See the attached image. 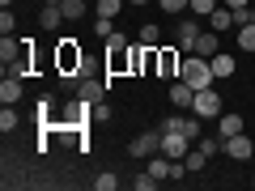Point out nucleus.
I'll list each match as a JSON object with an SVG mask.
<instances>
[{
    "instance_id": "nucleus-1",
    "label": "nucleus",
    "mask_w": 255,
    "mask_h": 191,
    "mask_svg": "<svg viewBox=\"0 0 255 191\" xmlns=\"http://www.w3.org/2000/svg\"><path fill=\"white\" fill-rule=\"evenodd\" d=\"M179 77L191 85V90H209V85H213V60H204V55H191V51H187V60H183Z\"/></svg>"
},
{
    "instance_id": "nucleus-7",
    "label": "nucleus",
    "mask_w": 255,
    "mask_h": 191,
    "mask_svg": "<svg viewBox=\"0 0 255 191\" xmlns=\"http://www.w3.org/2000/svg\"><path fill=\"white\" fill-rule=\"evenodd\" d=\"M226 157H234V162H251V157H255V140H247L243 132L230 136L226 140Z\"/></svg>"
},
{
    "instance_id": "nucleus-33",
    "label": "nucleus",
    "mask_w": 255,
    "mask_h": 191,
    "mask_svg": "<svg viewBox=\"0 0 255 191\" xmlns=\"http://www.w3.org/2000/svg\"><path fill=\"white\" fill-rule=\"evenodd\" d=\"M107 119H111V106H107V98H102V102H94V123H107Z\"/></svg>"
},
{
    "instance_id": "nucleus-24",
    "label": "nucleus",
    "mask_w": 255,
    "mask_h": 191,
    "mask_svg": "<svg viewBox=\"0 0 255 191\" xmlns=\"http://www.w3.org/2000/svg\"><path fill=\"white\" fill-rule=\"evenodd\" d=\"M60 9H64V21H77V17L85 13V0H64Z\"/></svg>"
},
{
    "instance_id": "nucleus-11",
    "label": "nucleus",
    "mask_w": 255,
    "mask_h": 191,
    "mask_svg": "<svg viewBox=\"0 0 255 191\" xmlns=\"http://www.w3.org/2000/svg\"><path fill=\"white\" fill-rule=\"evenodd\" d=\"M191 55H204V60H213V55H217V30H200V38L191 43Z\"/></svg>"
},
{
    "instance_id": "nucleus-3",
    "label": "nucleus",
    "mask_w": 255,
    "mask_h": 191,
    "mask_svg": "<svg viewBox=\"0 0 255 191\" xmlns=\"http://www.w3.org/2000/svg\"><path fill=\"white\" fill-rule=\"evenodd\" d=\"M128 153H132V157H140V162L157 157V153H162V127H157V132H140V136L132 140V145H128Z\"/></svg>"
},
{
    "instance_id": "nucleus-36",
    "label": "nucleus",
    "mask_w": 255,
    "mask_h": 191,
    "mask_svg": "<svg viewBox=\"0 0 255 191\" xmlns=\"http://www.w3.org/2000/svg\"><path fill=\"white\" fill-rule=\"evenodd\" d=\"M128 4H149V0H128Z\"/></svg>"
},
{
    "instance_id": "nucleus-28",
    "label": "nucleus",
    "mask_w": 255,
    "mask_h": 191,
    "mask_svg": "<svg viewBox=\"0 0 255 191\" xmlns=\"http://www.w3.org/2000/svg\"><path fill=\"white\" fill-rule=\"evenodd\" d=\"M13 30H17V13L4 9V13H0V34H13Z\"/></svg>"
},
{
    "instance_id": "nucleus-13",
    "label": "nucleus",
    "mask_w": 255,
    "mask_h": 191,
    "mask_svg": "<svg viewBox=\"0 0 255 191\" xmlns=\"http://www.w3.org/2000/svg\"><path fill=\"white\" fill-rule=\"evenodd\" d=\"M238 132H243V115H217V136L221 140L238 136Z\"/></svg>"
},
{
    "instance_id": "nucleus-5",
    "label": "nucleus",
    "mask_w": 255,
    "mask_h": 191,
    "mask_svg": "<svg viewBox=\"0 0 255 191\" xmlns=\"http://www.w3.org/2000/svg\"><path fill=\"white\" fill-rule=\"evenodd\" d=\"M191 110H196L200 119H217V115H221V94L213 90V85H209V90H196V102H191Z\"/></svg>"
},
{
    "instance_id": "nucleus-4",
    "label": "nucleus",
    "mask_w": 255,
    "mask_h": 191,
    "mask_svg": "<svg viewBox=\"0 0 255 191\" xmlns=\"http://www.w3.org/2000/svg\"><path fill=\"white\" fill-rule=\"evenodd\" d=\"M107 90H111V77H90V73H81V85H77V94H73V98L102 102V98H107Z\"/></svg>"
},
{
    "instance_id": "nucleus-30",
    "label": "nucleus",
    "mask_w": 255,
    "mask_h": 191,
    "mask_svg": "<svg viewBox=\"0 0 255 191\" xmlns=\"http://www.w3.org/2000/svg\"><path fill=\"white\" fill-rule=\"evenodd\" d=\"M115 187H119L115 174H98V179H94V191H115Z\"/></svg>"
},
{
    "instance_id": "nucleus-14",
    "label": "nucleus",
    "mask_w": 255,
    "mask_h": 191,
    "mask_svg": "<svg viewBox=\"0 0 255 191\" xmlns=\"http://www.w3.org/2000/svg\"><path fill=\"white\" fill-rule=\"evenodd\" d=\"M60 21H64L60 4H43V9H38V26H43V30H60Z\"/></svg>"
},
{
    "instance_id": "nucleus-10",
    "label": "nucleus",
    "mask_w": 255,
    "mask_h": 191,
    "mask_svg": "<svg viewBox=\"0 0 255 191\" xmlns=\"http://www.w3.org/2000/svg\"><path fill=\"white\" fill-rule=\"evenodd\" d=\"M170 102H174L179 110H191V102H196V90H191V85H187V81L179 77V81L170 85Z\"/></svg>"
},
{
    "instance_id": "nucleus-2",
    "label": "nucleus",
    "mask_w": 255,
    "mask_h": 191,
    "mask_svg": "<svg viewBox=\"0 0 255 191\" xmlns=\"http://www.w3.org/2000/svg\"><path fill=\"white\" fill-rule=\"evenodd\" d=\"M55 64H60V73H85V51L77 47V38H60Z\"/></svg>"
},
{
    "instance_id": "nucleus-18",
    "label": "nucleus",
    "mask_w": 255,
    "mask_h": 191,
    "mask_svg": "<svg viewBox=\"0 0 255 191\" xmlns=\"http://www.w3.org/2000/svg\"><path fill=\"white\" fill-rule=\"evenodd\" d=\"M145 170L153 174V179H170V157H166V153L149 157V162H145Z\"/></svg>"
},
{
    "instance_id": "nucleus-26",
    "label": "nucleus",
    "mask_w": 255,
    "mask_h": 191,
    "mask_svg": "<svg viewBox=\"0 0 255 191\" xmlns=\"http://www.w3.org/2000/svg\"><path fill=\"white\" fill-rule=\"evenodd\" d=\"M124 51H128V38H124V34L115 30V34L107 38V55H124Z\"/></svg>"
},
{
    "instance_id": "nucleus-29",
    "label": "nucleus",
    "mask_w": 255,
    "mask_h": 191,
    "mask_svg": "<svg viewBox=\"0 0 255 191\" xmlns=\"http://www.w3.org/2000/svg\"><path fill=\"white\" fill-rule=\"evenodd\" d=\"M111 21H115V17H98V21H94V34H98L102 43H107V38L115 34V30H111Z\"/></svg>"
},
{
    "instance_id": "nucleus-20",
    "label": "nucleus",
    "mask_w": 255,
    "mask_h": 191,
    "mask_svg": "<svg viewBox=\"0 0 255 191\" xmlns=\"http://www.w3.org/2000/svg\"><path fill=\"white\" fill-rule=\"evenodd\" d=\"M124 4H128V0H98L94 9H98V17H119V13H124Z\"/></svg>"
},
{
    "instance_id": "nucleus-27",
    "label": "nucleus",
    "mask_w": 255,
    "mask_h": 191,
    "mask_svg": "<svg viewBox=\"0 0 255 191\" xmlns=\"http://www.w3.org/2000/svg\"><path fill=\"white\" fill-rule=\"evenodd\" d=\"M157 4H162L166 13H174V17H183V13L191 9V0H157Z\"/></svg>"
},
{
    "instance_id": "nucleus-16",
    "label": "nucleus",
    "mask_w": 255,
    "mask_h": 191,
    "mask_svg": "<svg viewBox=\"0 0 255 191\" xmlns=\"http://www.w3.org/2000/svg\"><path fill=\"white\" fill-rule=\"evenodd\" d=\"M183 166H187L191 174H200L204 166H209V153H204L200 145H191V149H187V157H183Z\"/></svg>"
},
{
    "instance_id": "nucleus-17",
    "label": "nucleus",
    "mask_w": 255,
    "mask_h": 191,
    "mask_svg": "<svg viewBox=\"0 0 255 191\" xmlns=\"http://www.w3.org/2000/svg\"><path fill=\"white\" fill-rule=\"evenodd\" d=\"M234 68H238V64H234V55H230V51L213 55V77H234Z\"/></svg>"
},
{
    "instance_id": "nucleus-32",
    "label": "nucleus",
    "mask_w": 255,
    "mask_h": 191,
    "mask_svg": "<svg viewBox=\"0 0 255 191\" xmlns=\"http://www.w3.org/2000/svg\"><path fill=\"white\" fill-rule=\"evenodd\" d=\"M51 106H55L51 98H38V123H51Z\"/></svg>"
},
{
    "instance_id": "nucleus-8",
    "label": "nucleus",
    "mask_w": 255,
    "mask_h": 191,
    "mask_svg": "<svg viewBox=\"0 0 255 191\" xmlns=\"http://www.w3.org/2000/svg\"><path fill=\"white\" fill-rule=\"evenodd\" d=\"M183 60H179V47H157V73L162 77H179Z\"/></svg>"
},
{
    "instance_id": "nucleus-31",
    "label": "nucleus",
    "mask_w": 255,
    "mask_h": 191,
    "mask_svg": "<svg viewBox=\"0 0 255 191\" xmlns=\"http://www.w3.org/2000/svg\"><path fill=\"white\" fill-rule=\"evenodd\" d=\"M157 183H162V179H153V174L145 170V174H140V179H132V187H136V191H153Z\"/></svg>"
},
{
    "instance_id": "nucleus-6",
    "label": "nucleus",
    "mask_w": 255,
    "mask_h": 191,
    "mask_svg": "<svg viewBox=\"0 0 255 191\" xmlns=\"http://www.w3.org/2000/svg\"><path fill=\"white\" fill-rule=\"evenodd\" d=\"M191 145H196V140H191V136H183V132H162V153L170 157V162H183Z\"/></svg>"
},
{
    "instance_id": "nucleus-35",
    "label": "nucleus",
    "mask_w": 255,
    "mask_h": 191,
    "mask_svg": "<svg viewBox=\"0 0 255 191\" xmlns=\"http://www.w3.org/2000/svg\"><path fill=\"white\" fill-rule=\"evenodd\" d=\"M0 4H4V9H13V0H0Z\"/></svg>"
},
{
    "instance_id": "nucleus-25",
    "label": "nucleus",
    "mask_w": 255,
    "mask_h": 191,
    "mask_svg": "<svg viewBox=\"0 0 255 191\" xmlns=\"http://www.w3.org/2000/svg\"><path fill=\"white\" fill-rule=\"evenodd\" d=\"M17 123H21V115H17L13 106H4V110H0V132H13Z\"/></svg>"
},
{
    "instance_id": "nucleus-12",
    "label": "nucleus",
    "mask_w": 255,
    "mask_h": 191,
    "mask_svg": "<svg viewBox=\"0 0 255 191\" xmlns=\"http://www.w3.org/2000/svg\"><path fill=\"white\" fill-rule=\"evenodd\" d=\"M0 102H4V106H17L21 102V77H4V81H0Z\"/></svg>"
},
{
    "instance_id": "nucleus-22",
    "label": "nucleus",
    "mask_w": 255,
    "mask_h": 191,
    "mask_svg": "<svg viewBox=\"0 0 255 191\" xmlns=\"http://www.w3.org/2000/svg\"><path fill=\"white\" fill-rule=\"evenodd\" d=\"M157 38H162V30H157L153 21H145V26H140V43H145V47H162Z\"/></svg>"
},
{
    "instance_id": "nucleus-19",
    "label": "nucleus",
    "mask_w": 255,
    "mask_h": 191,
    "mask_svg": "<svg viewBox=\"0 0 255 191\" xmlns=\"http://www.w3.org/2000/svg\"><path fill=\"white\" fill-rule=\"evenodd\" d=\"M213 30H217V34H226V30L230 26H234V9H221V4H217V9H213Z\"/></svg>"
},
{
    "instance_id": "nucleus-37",
    "label": "nucleus",
    "mask_w": 255,
    "mask_h": 191,
    "mask_svg": "<svg viewBox=\"0 0 255 191\" xmlns=\"http://www.w3.org/2000/svg\"><path fill=\"white\" fill-rule=\"evenodd\" d=\"M47 4H64V0H47Z\"/></svg>"
},
{
    "instance_id": "nucleus-15",
    "label": "nucleus",
    "mask_w": 255,
    "mask_h": 191,
    "mask_svg": "<svg viewBox=\"0 0 255 191\" xmlns=\"http://www.w3.org/2000/svg\"><path fill=\"white\" fill-rule=\"evenodd\" d=\"M179 132H183V136H191V140H200V136H204L200 115H196V110H191V115H179Z\"/></svg>"
},
{
    "instance_id": "nucleus-9",
    "label": "nucleus",
    "mask_w": 255,
    "mask_h": 191,
    "mask_svg": "<svg viewBox=\"0 0 255 191\" xmlns=\"http://www.w3.org/2000/svg\"><path fill=\"white\" fill-rule=\"evenodd\" d=\"M200 38V26H196V17H179V34H174V43H179V51H191V43Z\"/></svg>"
},
{
    "instance_id": "nucleus-34",
    "label": "nucleus",
    "mask_w": 255,
    "mask_h": 191,
    "mask_svg": "<svg viewBox=\"0 0 255 191\" xmlns=\"http://www.w3.org/2000/svg\"><path fill=\"white\" fill-rule=\"evenodd\" d=\"M251 0H226V9H247Z\"/></svg>"
},
{
    "instance_id": "nucleus-23",
    "label": "nucleus",
    "mask_w": 255,
    "mask_h": 191,
    "mask_svg": "<svg viewBox=\"0 0 255 191\" xmlns=\"http://www.w3.org/2000/svg\"><path fill=\"white\" fill-rule=\"evenodd\" d=\"M238 51H255V26H238Z\"/></svg>"
},
{
    "instance_id": "nucleus-21",
    "label": "nucleus",
    "mask_w": 255,
    "mask_h": 191,
    "mask_svg": "<svg viewBox=\"0 0 255 191\" xmlns=\"http://www.w3.org/2000/svg\"><path fill=\"white\" fill-rule=\"evenodd\" d=\"M217 4H221V0H191V17H213V9H217Z\"/></svg>"
}]
</instances>
